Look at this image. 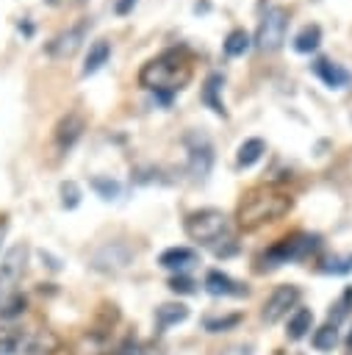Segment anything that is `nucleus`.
I'll list each match as a JSON object with an SVG mask.
<instances>
[{
	"instance_id": "f257e3e1",
	"label": "nucleus",
	"mask_w": 352,
	"mask_h": 355,
	"mask_svg": "<svg viewBox=\"0 0 352 355\" xmlns=\"http://www.w3.org/2000/svg\"><path fill=\"white\" fill-rule=\"evenodd\" d=\"M191 80V61L183 47L164 50L161 55L150 58L139 69V83L155 94L161 105H169L172 97Z\"/></svg>"
},
{
	"instance_id": "f03ea898",
	"label": "nucleus",
	"mask_w": 352,
	"mask_h": 355,
	"mask_svg": "<svg viewBox=\"0 0 352 355\" xmlns=\"http://www.w3.org/2000/svg\"><path fill=\"white\" fill-rule=\"evenodd\" d=\"M291 211V197L277 189V186H258L252 191L244 194V200L238 202L236 211V222L241 230L252 233L269 222H277L280 216H285Z\"/></svg>"
},
{
	"instance_id": "7ed1b4c3",
	"label": "nucleus",
	"mask_w": 352,
	"mask_h": 355,
	"mask_svg": "<svg viewBox=\"0 0 352 355\" xmlns=\"http://www.w3.org/2000/svg\"><path fill=\"white\" fill-rule=\"evenodd\" d=\"M25 263H28V247L25 244L8 247L3 261H0V322L17 319L25 313V297L19 291Z\"/></svg>"
},
{
	"instance_id": "20e7f679",
	"label": "nucleus",
	"mask_w": 352,
	"mask_h": 355,
	"mask_svg": "<svg viewBox=\"0 0 352 355\" xmlns=\"http://www.w3.org/2000/svg\"><path fill=\"white\" fill-rule=\"evenodd\" d=\"M183 230L188 239L200 241V244H213L227 233V216L216 208H202V211H191L183 219Z\"/></svg>"
},
{
	"instance_id": "39448f33",
	"label": "nucleus",
	"mask_w": 352,
	"mask_h": 355,
	"mask_svg": "<svg viewBox=\"0 0 352 355\" xmlns=\"http://www.w3.org/2000/svg\"><path fill=\"white\" fill-rule=\"evenodd\" d=\"M285 28H288V8H283V6L266 8V14L258 25V33H255L258 50H263V53L280 50V44L285 42Z\"/></svg>"
},
{
	"instance_id": "423d86ee",
	"label": "nucleus",
	"mask_w": 352,
	"mask_h": 355,
	"mask_svg": "<svg viewBox=\"0 0 352 355\" xmlns=\"http://www.w3.org/2000/svg\"><path fill=\"white\" fill-rule=\"evenodd\" d=\"M319 247V236H308V233H299V236H291V239H283L277 241L274 247L266 250L263 261L269 266H280V263H288V261H302L308 258L310 252H316Z\"/></svg>"
},
{
	"instance_id": "0eeeda50",
	"label": "nucleus",
	"mask_w": 352,
	"mask_h": 355,
	"mask_svg": "<svg viewBox=\"0 0 352 355\" xmlns=\"http://www.w3.org/2000/svg\"><path fill=\"white\" fill-rule=\"evenodd\" d=\"M186 147H188V172L194 180H205L211 166H213V147L211 139L200 130H191L186 136Z\"/></svg>"
},
{
	"instance_id": "6e6552de",
	"label": "nucleus",
	"mask_w": 352,
	"mask_h": 355,
	"mask_svg": "<svg viewBox=\"0 0 352 355\" xmlns=\"http://www.w3.org/2000/svg\"><path fill=\"white\" fill-rule=\"evenodd\" d=\"M133 255H136V252H133L125 241H108V244H103V247L91 255V266H94L97 272L116 275V272H122V269L130 266Z\"/></svg>"
},
{
	"instance_id": "1a4fd4ad",
	"label": "nucleus",
	"mask_w": 352,
	"mask_h": 355,
	"mask_svg": "<svg viewBox=\"0 0 352 355\" xmlns=\"http://www.w3.org/2000/svg\"><path fill=\"white\" fill-rule=\"evenodd\" d=\"M299 297H302V291H299L297 286H291V283H288V286H277V288L269 294V300L263 302V311H261L263 322H266V324H274V322H280L283 316H288V311L297 308Z\"/></svg>"
},
{
	"instance_id": "9d476101",
	"label": "nucleus",
	"mask_w": 352,
	"mask_h": 355,
	"mask_svg": "<svg viewBox=\"0 0 352 355\" xmlns=\"http://www.w3.org/2000/svg\"><path fill=\"white\" fill-rule=\"evenodd\" d=\"M86 28H89V22H78L75 28L58 33V36L47 44V53H50L53 58H69V55H75V50L80 47V42H83V36H86Z\"/></svg>"
},
{
	"instance_id": "9b49d317",
	"label": "nucleus",
	"mask_w": 352,
	"mask_h": 355,
	"mask_svg": "<svg viewBox=\"0 0 352 355\" xmlns=\"http://www.w3.org/2000/svg\"><path fill=\"white\" fill-rule=\"evenodd\" d=\"M310 69H313V75H316L324 86H330V89H344V86L352 83V72L344 69L341 64L330 61V58H316Z\"/></svg>"
},
{
	"instance_id": "f8f14e48",
	"label": "nucleus",
	"mask_w": 352,
	"mask_h": 355,
	"mask_svg": "<svg viewBox=\"0 0 352 355\" xmlns=\"http://www.w3.org/2000/svg\"><path fill=\"white\" fill-rule=\"evenodd\" d=\"M83 128H86V122H83V116L78 114V111H69L58 125H55V144L61 147V150H69L78 139H80V133H83Z\"/></svg>"
},
{
	"instance_id": "ddd939ff",
	"label": "nucleus",
	"mask_w": 352,
	"mask_h": 355,
	"mask_svg": "<svg viewBox=\"0 0 352 355\" xmlns=\"http://www.w3.org/2000/svg\"><path fill=\"white\" fill-rule=\"evenodd\" d=\"M205 291L213 294V297H230V294H247V288H241L233 277H227L225 272L219 269H211L205 275Z\"/></svg>"
},
{
	"instance_id": "4468645a",
	"label": "nucleus",
	"mask_w": 352,
	"mask_h": 355,
	"mask_svg": "<svg viewBox=\"0 0 352 355\" xmlns=\"http://www.w3.org/2000/svg\"><path fill=\"white\" fill-rule=\"evenodd\" d=\"M222 86H225L222 72H211V75L205 78V86H202V103H205L213 114H219V116H225V103L219 100Z\"/></svg>"
},
{
	"instance_id": "2eb2a0df",
	"label": "nucleus",
	"mask_w": 352,
	"mask_h": 355,
	"mask_svg": "<svg viewBox=\"0 0 352 355\" xmlns=\"http://www.w3.org/2000/svg\"><path fill=\"white\" fill-rule=\"evenodd\" d=\"M194 258H197V252H194L191 247H169V250H164V252L158 255V263H161L164 269L180 272V269H186L188 263H194Z\"/></svg>"
},
{
	"instance_id": "dca6fc26",
	"label": "nucleus",
	"mask_w": 352,
	"mask_h": 355,
	"mask_svg": "<svg viewBox=\"0 0 352 355\" xmlns=\"http://www.w3.org/2000/svg\"><path fill=\"white\" fill-rule=\"evenodd\" d=\"M263 153H266V141H263V139H258V136H252V139H244V141L238 144V155H236V164H238L241 169H247V166L258 164V161L263 158Z\"/></svg>"
},
{
	"instance_id": "f3484780",
	"label": "nucleus",
	"mask_w": 352,
	"mask_h": 355,
	"mask_svg": "<svg viewBox=\"0 0 352 355\" xmlns=\"http://www.w3.org/2000/svg\"><path fill=\"white\" fill-rule=\"evenodd\" d=\"M310 324H313V313H310V308H294V311L288 313V330H285V333H288L291 341H299V338L308 336Z\"/></svg>"
},
{
	"instance_id": "a211bd4d",
	"label": "nucleus",
	"mask_w": 352,
	"mask_h": 355,
	"mask_svg": "<svg viewBox=\"0 0 352 355\" xmlns=\"http://www.w3.org/2000/svg\"><path fill=\"white\" fill-rule=\"evenodd\" d=\"M108 55H111V42H105V39L91 42L89 53H86V61H83V75H94L108 61Z\"/></svg>"
},
{
	"instance_id": "6ab92c4d",
	"label": "nucleus",
	"mask_w": 352,
	"mask_h": 355,
	"mask_svg": "<svg viewBox=\"0 0 352 355\" xmlns=\"http://www.w3.org/2000/svg\"><path fill=\"white\" fill-rule=\"evenodd\" d=\"M186 319H188V308L180 305V302H164L161 308H155L158 327H172V324H180Z\"/></svg>"
},
{
	"instance_id": "aec40b11",
	"label": "nucleus",
	"mask_w": 352,
	"mask_h": 355,
	"mask_svg": "<svg viewBox=\"0 0 352 355\" xmlns=\"http://www.w3.org/2000/svg\"><path fill=\"white\" fill-rule=\"evenodd\" d=\"M319 44H322V28H319V25H305V28L294 36V50L302 53V55L313 53Z\"/></svg>"
},
{
	"instance_id": "412c9836",
	"label": "nucleus",
	"mask_w": 352,
	"mask_h": 355,
	"mask_svg": "<svg viewBox=\"0 0 352 355\" xmlns=\"http://www.w3.org/2000/svg\"><path fill=\"white\" fill-rule=\"evenodd\" d=\"M249 44H252L249 33H247L244 28H236V31H230V33H227V39H225L222 50H225V55H227V58H238V55H244V53L249 50Z\"/></svg>"
},
{
	"instance_id": "4be33fe9",
	"label": "nucleus",
	"mask_w": 352,
	"mask_h": 355,
	"mask_svg": "<svg viewBox=\"0 0 352 355\" xmlns=\"http://www.w3.org/2000/svg\"><path fill=\"white\" fill-rule=\"evenodd\" d=\"M75 355H108V344L100 333H86L75 344Z\"/></svg>"
},
{
	"instance_id": "5701e85b",
	"label": "nucleus",
	"mask_w": 352,
	"mask_h": 355,
	"mask_svg": "<svg viewBox=\"0 0 352 355\" xmlns=\"http://www.w3.org/2000/svg\"><path fill=\"white\" fill-rule=\"evenodd\" d=\"M335 344H338V330H335V324H324V327H319V330L313 333V347H316V349L327 352V349H333Z\"/></svg>"
},
{
	"instance_id": "b1692460",
	"label": "nucleus",
	"mask_w": 352,
	"mask_h": 355,
	"mask_svg": "<svg viewBox=\"0 0 352 355\" xmlns=\"http://www.w3.org/2000/svg\"><path fill=\"white\" fill-rule=\"evenodd\" d=\"M91 189H94V191H97L103 200H116V197H119V191H122V186H119L116 180L103 178V175L91 178Z\"/></svg>"
},
{
	"instance_id": "393cba45",
	"label": "nucleus",
	"mask_w": 352,
	"mask_h": 355,
	"mask_svg": "<svg viewBox=\"0 0 352 355\" xmlns=\"http://www.w3.org/2000/svg\"><path fill=\"white\" fill-rule=\"evenodd\" d=\"M78 202H80V189H78V183H75V180H64V183H61V205H64V208H78Z\"/></svg>"
},
{
	"instance_id": "a878e982",
	"label": "nucleus",
	"mask_w": 352,
	"mask_h": 355,
	"mask_svg": "<svg viewBox=\"0 0 352 355\" xmlns=\"http://www.w3.org/2000/svg\"><path fill=\"white\" fill-rule=\"evenodd\" d=\"M322 272H330V275H346V272H352V255L327 258V261L322 263Z\"/></svg>"
},
{
	"instance_id": "bb28decb",
	"label": "nucleus",
	"mask_w": 352,
	"mask_h": 355,
	"mask_svg": "<svg viewBox=\"0 0 352 355\" xmlns=\"http://www.w3.org/2000/svg\"><path fill=\"white\" fill-rule=\"evenodd\" d=\"M238 322H241V316H238V313L225 316V319H213V316H208V319H205V330L219 333V330H227V327H233V324H238Z\"/></svg>"
},
{
	"instance_id": "cd10ccee",
	"label": "nucleus",
	"mask_w": 352,
	"mask_h": 355,
	"mask_svg": "<svg viewBox=\"0 0 352 355\" xmlns=\"http://www.w3.org/2000/svg\"><path fill=\"white\" fill-rule=\"evenodd\" d=\"M169 288H172L175 294H194V280L186 277V275H175V277L169 280Z\"/></svg>"
},
{
	"instance_id": "c85d7f7f",
	"label": "nucleus",
	"mask_w": 352,
	"mask_h": 355,
	"mask_svg": "<svg viewBox=\"0 0 352 355\" xmlns=\"http://www.w3.org/2000/svg\"><path fill=\"white\" fill-rule=\"evenodd\" d=\"M349 302H352V288H346V291L341 294V300L335 302V316H330V319H333V324H335L341 316H346V311H349L346 305H349Z\"/></svg>"
},
{
	"instance_id": "c756f323",
	"label": "nucleus",
	"mask_w": 352,
	"mask_h": 355,
	"mask_svg": "<svg viewBox=\"0 0 352 355\" xmlns=\"http://www.w3.org/2000/svg\"><path fill=\"white\" fill-rule=\"evenodd\" d=\"M111 355H147V352H144L141 344H136V341H125V344H119Z\"/></svg>"
},
{
	"instance_id": "7c9ffc66",
	"label": "nucleus",
	"mask_w": 352,
	"mask_h": 355,
	"mask_svg": "<svg viewBox=\"0 0 352 355\" xmlns=\"http://www.w3.org/2000/svg\"><path fill=\"white\" fill-rule=\"evenodd\" d=\"M219 355H252V347L249 344H233V347L222 349Z\"/></svg>"
},
{
	"instance_id": "2f4dec72",
	"label": "nucleus",
	"mask_w": 352,
	"mask_h": 355,
	"mask_svg": "<svg viewBox=\"0 0 352 355\" xmlns=\"http://www.w3.org/2000/svg\"><path fill=\"white\" fill-rule=\"evenodd\" d=\"M133 6H136V0H114V11H116L119 17L130 14V11H133Z\"/></svg>"
},
{
	"instance_id": "473e14b6",
	"label": "nucleus",
	"mask_w": 352,
	"mask_h": 355,
	"mask_svg": "<svg viewBox=\"0 0 352 355\" xmlns=\"http://www.w3.org/2000/svg\"><path fill=\"white\" fill-rule=\"evenodd\" d=\"M3 233H6V222L0 219V239H3Z\"/></svg>"
},
{
	"instance_id": "72a5a7b5",
	"label": "nucleus",
	"mask_w": 352,
	"mask_h": 355,
	"mask_svg": "<svg viewBox=\"0 0 352 355\" xmlns=\"http://www.w3.org/2000/svg\"><path fill=\"white\" fill-rule=\"evenodd\" d=\"M349 349H352V333H349Z\"/></svg>"
}]
</instances>
